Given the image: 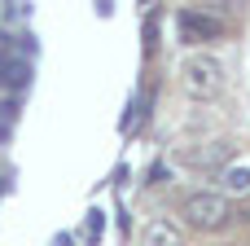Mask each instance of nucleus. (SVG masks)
Listing matches in <instances>:
<instances>
[{"label": "nucleus", "mask_w": 250, "mask_h": 246, "mask_svg": "<svg viewBox=\"0 0 250 246\" xmlns=\"http://www.w3.org/2000/svg\"><path fill=\"white\" fill-rule=\"evenodd\" d=\"M180 216H185V224L198 229V233H220V229H229V220H233V202H229L220 189H193V194L180 202Z\"/></svg>", "instance_id": "obj_1"}, {"label": "nucleus", "mask_w": 250, "mask_h": 246, "mask_svg": "<svg viewBox=\"0 0 250 246\" xmlns=\"http://www.w3.org/2000/svg\"><path fill=\"white\" fill-rule=\"evenodd\" d=\"M176 26H180L185 44H211V40L224 35V22L215 13H207V9H180L176 13Z\"/></svg>", "instance_id": "obj_3"}, {"label": "nucleus", "mask_w": 250, "mask_h": 246, "mask_svg": "<svg viewBox=\"0 0 250 246\" xmlns=\"http://www.w3.org/2000/svg\"><path fill=\"white\" fill-rule=\"evenodd\" d=\"M220 180H224V198L229 194H250V163H224L220 167Z\"/></svg>", "instance_id": "obj_5"}, {"label": "nucleus", "mask_w": 250, "mask_h": 246, "mask_svg": "<svg viewBox=\"0 0 250 246\" xmlns=\"http://www.w3.org/2000/svg\"><path fill=\"white\" fill-rule=\"evenodd\" d=\"M141 246H185V229L171 220H149L141 229Z\"/></svg>", "instance_id": "obj_4"}, {"label": "nucleus", "mask_w": 250, "mask_h": 246, "mask_svg": "<svg viewBox=\"0 0 250 246\" xmlns=\"http://www.w3.org/2000/svg\"><path fill=\"white\" fill-rule=\"evenodd\" d=\"M180 88L198 101H211L224 92V62L215 53H185L180 62Z\"/></svg>", "instance_id": "obj_2"}]
</instances>
